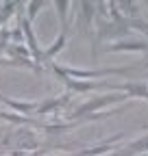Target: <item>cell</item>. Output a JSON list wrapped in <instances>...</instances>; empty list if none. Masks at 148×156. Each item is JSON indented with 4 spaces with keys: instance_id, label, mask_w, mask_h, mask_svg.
Instances as JSON below:
<instances>
[{
    "instance_id": "obj_1",
    "label": "cell",
    "mask_w": 148,
    "mask_h": 156,
    "mask_svg": "<svg viewBox=\"0 0 148 156\" xmlns=\"http://www.w3.org/2000/svg\"><path fill=\"white\" fill-rule=\"evenodd\" d=\"M128 95L126 93H118V91H109L107 95H94L91 100L83 102L76 111L72 113V119H81V117H91V113H96L100 108H107L109 104H120L126 102Z\"/></svg>"
},
{
    "instance_id": "obj_2",
    "label": "cell",
    "mask_w": 148,
    "mask_h": 156,
    "mask_svg": "<svg viewBox=\"0 0 148 156\" xmlns=\"http://www.w3.org/2000/svg\"><path fill=\"white\" fill-rule=\"evenodd\" d=\"M68 78L74 80H91L98 76H111V74H128L133 72L131 67H111V69H76V67H59Z\"/></svg>"
},
{
    "instance_id": "obj_3",
    "label": "cell",
    "mask_w": 148,
    "mask_h": 156,
    "mask_svg": "<svg viewBox=\"0 0 148 156\" xmlns=\"http://www.w3.org/2000/svg\"><path fill=\"white\" fill-rule=\"evenodd\" d=\"M20 28H22V35H24V39H26V50L31 52V56L35 58V65L37 67H42L39 63H42V56H44V50L39 48V44H37V39H35V33H33V24L28 22L26 17H22L20 20Z\"/></svg>"
},
{
    "instance_id": "obj_4",
    "label": "cell",
    "mask_w": 148,
    "mask_h": 156,
    "mask_svg": "<svg viewBox=\"0 0 148 156\" xmlns=\"http://www.w3.org/2000/svg\"><path fill=\"white\" fill-rule=\"evenodd\" d=\"M0 102H2L11 113L24 115V117H28V115H33V113L37 111V102H35V100H31V102H22V100H13V98L0 95Z\"/></svg>"
},
{
    "instance_id": "obj_5",
    "label": "cell",
    "mask_w": 148,
    "mask_h": 156,
    "mask_svg": "<svg viewBox=\"0 0 148 156\" xmlns=\"http://www.w3.org/2000/svg\"><path fill=\"white\" fill-rule=\"evenodd\" d=\"M148 52V44L144 39H118L116 44H111L107 48V52Z\"/></svg>"
},
{
    "instance_id": "obj_6",
    "label": "cell",
    "mask_w": 148,
    "mask_h": 156,
    "mask_svg": "<svg viewBox=\"0 0 148 156\" xmlns=\"http://www.w3.org/2000/svg\"><path fill=\"white\" fill-rule=\"evenodd\" d=\"M70 102V93H63L61 98H48L46 102L37 104V115H48V113H59L65 104Z\"/></svg>"
},
{
    "instance_id": "obj_7",
    "label": "cell",
    "mask_w": 148,
    "mask_h": 156,
    "mask_svg": "<svg viewBox=\"0 0 148 156\" xmlns=\"http://www.w3.org/2000/svg\"><path fill=\"white\" fill-rule=\"evenodd\" d=\"M122 139V132L120 134H116V136H111L109 141H105V143H100V145H96V147H89V150H83V152H79V156H100V154H109V152H116L118 147L113 145L116 141H120Z\"/></svg>"
},
{
    "instance_id": "obj_8",
    "label": "cell",
    "mask_w": 148,
    "mask_h": 156,
    "mask_svg": "<svg viewBox=\"0 0 148 156\" xmlns=\"http://www.w3.org/2000/svg\"><path fill=\"white\" fill-rule=\"evenodd\" d=\"M65 41H68V33H63V30H61V33L57 35V39H54V41H52V44L44 50L42 63H44V61H52V56H57V54L65 48Z\"/></svg>"
},
{
    "instance_id": "obj_9",
    "label": "cell",
    "mask_w": 148,
    "mask_h": 156,
    "mask_svg": "<svg viewBox=\"0 0 148 156\" xmlns=\"http://www.w3.org/2000/svg\"><path fill=\"white\" fill-rule=\"evenodd\" d=\"M116 152H118V156H137L139 152H148V134L139 136L133 143H128L124 150H116Z\"/></svg>"
},
{
    "instance_id": "obj_10",
    "label": "cell",
    "mask_w": 148,
    "mask_h": 156,
    "mask_svg": "<svg viewBox=\"0 0 148 156\" xmlns=\"http://www.w3.org/2000/svg\"><path fill=\"white\" fill-rule=\"evenodd\" d=\"M70 7H72V2H68V0H57V2H54V9H57V13H59L63 33H68V9Z\"/></svg>"
},
{
    "instance_id": "obj_11",
    "label": "cell",
    "mask_w": 148,
    "mask_h": 156,
    "mask_svg": "<svg viewBox=\"0 0 148 156\" xmlns=\"http://www.w3.org/2000/svg\"><path fill=\"white\" fill-rule=\"evenodd\" d=\"M0 117H2L5 122H9V124H33V119L31 117H24V115H17V113H11V111H0Z\"/></svg>"
},
{
    "instance_id": "obj_12",
    "label": "cell",
    "mask_w": 148,
    "mask_h": 156,
    "mask_svg": "<svg viewBox=\"0 0 148 156\" xmlns=\"http://www.w3.org/2000/svg\"><path fill=\"white\" fill-rule=\"evenodd\" d=\"M24 7H26V20L33 24L35 15L39 13V9H42V7H46V2H44V0H31V2H26Z\"/></svg>"
},
{
    "instance_id": "obj_13",
    "label": "cell",
    "mask_w": 148,
    "mask_h": 156,
    "mask_svg": "<svg viewBox=\"0 0 148 156\" xmlns=\"http://www.w3.org/2000/svg\"><path fill=\"white\" fill-rule=\"evenodd\" d=\"M15 7L17 2H0V26L7 24V20L15 13Z\"/></svg>"
},
{
    "instance_id": "obj_14",
    "label": "cell",
    "mask_w": 148,
    "mask_h": 156,
    "mask_svg": "<svg viewBox=\"0 0 148 156\" xmlns=\"http://www.w3.org/2000/svg\"><path fill=\"white\" fill-rule=\"evenodd\" d=\"M2 150H5V145H2V141H0V152H2Z\"/></svg>"
},
{
    "instance_id": "obj_15",
    "label": "cell",
    "mask_w": 148,
    "mask_h": 156,
    "mask_svg": "<svg viewBox=\"0 0 148 156\" xmlns=\"http://www.w3.org/2000/svg\"><path fill=\"white\" fill-rule=\"evenodd\" d=\"M0 132H2V128H0Z\"/></svg>"
}]
</instances>
